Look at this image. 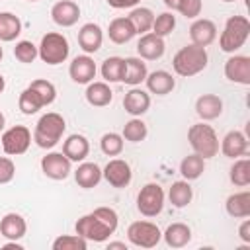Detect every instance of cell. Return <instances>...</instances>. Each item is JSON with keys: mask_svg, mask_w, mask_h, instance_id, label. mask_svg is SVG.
Instances as JSON below:
<instances>
[{"mask_svg": "<svg viewBox=\"0 0 250 250\" xmlns=\"http://www.w3.org/2000/svg\"><path fill=\"white\" fill-rule=\"evenodd\" d=\"M90 152V143L84 135H68L66 141L62 143V154L70 162H82Z\"/></svg>", "mask_w": 250, "mask_h": 250, "instance_id": "44dd1931", "label": "cell"}, {"mask_svg": "<svg viewBox=\"0 0 250 250\" xmlns=\"http://www.w3.org/2000/svg\"><path fill=\"white\" fill-rule=\"evenodd\" d=\"M2 57H4V51H2V47H0V61H2Z\"/></svg>", "mask_w": 250, "mask_h": 250, "instance_id": "f5cc1de1", "label": "cell"}, {"mask_svg": "<svg viewBox=\"0 0 250 250\" xmlns=\"http://www.w3.org/2000/svg\"><path fill=\"white\" fill-rule=\"evenodd\" d=\"M146 125H145V121H141V119H137V117H133L131 121H127L125 125H123V139L125 141H131V143H141V141H145L146 139Z\"/></svg>", "mask_w": 250, "mask_h": 250, "instance_id": "8d00e7d4", "label": "cell"}, {"mask_svg": "<svg viewBox=\"0 0 250 250\" xmlns=\"http://www.w3.org/2000/svg\"><path fill=\"white\" fill-rule=\"evenodd\" d=\"M188 141L195 154L201 158H213L219 152V139L211 125L207 123H195L188 129Z\"/></svg>", "mask_w": 250, "mask_h": 250, "instance_id": "5b68a950", "label": "cell"}, {"mask_svg": "<svg viewBox=\"0 0 250 250\" xmlns=\"http://www.w3.org/2000/svg\"><path fill=\"white\" fill-rule=\"evenodd\" d=\"M100 146H102V152L104 154L117 156L123 150V137L119 133H105L102 137V141H100Z\"/></svg>", "mask_w": 250, "mask_h": 250, "instance_id": "b9f144b4", "label": "cell"}, {"mask_svg": "<svg viewBox=\"0 0 250 250\" xmlns=\"http://www.w3.org/2000/svg\"><path fill=\"white\" fill-rule=\"evenodd\" d=\"M18 105H20L21 113H25V115H33V113H37L41 107H45V105H43V102H41V98H39V96H37L29 86L20 94Z\"/></svg>", "mask_w": 250, "mask_h": 250, "instance_id": "d590c367", "label": "cell"}, {"mask_svg": "<svg viewBox=\"0 0 250 250\" xmlns=\"http://www.w3.org/2000/svg\"><path fill=\"white\" fill-rule=\"evenodd\" d=\"M221 150L229 158H238L248 152V139L240 131H229L221 141Z\"/></svg>", "mask_w": 250, "mask_h": 250, "instance_id": "ffe728a7", "label": "cell"}, {"mask_svg": "<svg viewBox=\"0 0 250 250\" xmlns=\"http://www.w3.org/2000/svg\"><path fill=\"white\" fill-rule=\"evenodd\" d=\"M51 18L61 27H70L80 18V8L72 0H61L51 8Z\"/></svg>", "mask_w": 250, "mask_h": 250, "instance_id": "9a60e30c", "label": "cell"}, {"mask_svg": "<svg viewBox=\"0 0 250 250\" xmlns=\"http://www.w3.org/2000/svg\"><path fill=\"white\" fill-rule=\"evenodd\" d=\"M21 33V21L12 12H0V41H14Z\"/></svg>", "mask_w": 250, "mask_h": 250, "instance_id": "4dcf8cb0", "label": "cell"}, {"mask_svg": "<svg viewBox=\"0 0 250 250\" xmlns=\"http://www.w3.org/2000/svg\"><path fill=\"white\" fill-rule=\"evenodd\" d=\"M127 18H129V21L133 23L135 33H139V35L148 33L150 27H152V21H154V14H152V10H150V8H143V6L133 8L131 14H129Z\"/></svg>", "mask_w": 250, "mask_h": 250, "instance_id": "1f68e13d", "label": "cell"}, {"mask_svg": "<svg viewBox=\"0 0 250 250\" xmlns=\"http://www.w3.org/2000/svg\"><path fill=\"white\" fill-rule=\"evenodd\" d=\"M102 168L96 164V162H82L76 172H74V180L80 188L84 189H90V188H96L102 180Z\"/></svg>", "mask_w": 250, "mask_h": 250, "instance_id": "d4e9b609", "label": "cell"}, {"mask_svg": "<svg viewBox=\"0 0 250 250\" xmlns=\"http://www.w3.org/2000/svg\"><path fill=\"white\" fill-rule=\"evenodd\" d=\"M41 170L51 180H64L70 174V160L62 152H49L41 158Z\"/></svg>", "mask_w": 250, "mask_h": 250, "instance_id": "8fae6325", "label": "cell"}, {"mask_svg": "<svg viewBox=\"0 0 250 250\" xmlns=\"http://www.w3.org/2000/svg\"><path fill=\"white\" fill-rule=\"evenodd\" d=\"M16 176V164L8 156H0V184L12 182Z\"/></svg>", "mask_w": 250, "mask_h": 250, "instance_id": "7bdbcfd3", "label": "cell"}, {"mask_svg": "<svg viewBox=\"0 0 250 250\" xmlns=\"http://www.w3.org/2000/svg\"><path fill=\"white\" fill-rule=\"evenodd\" d=\"M4 248H16V250H21L23 246H21V244H18L16 240H10L8 244H4Z\"/></svg>", "mask_w": 250, "mask_h": 250, "instance_id": "681fc988", "label": "cell"}, {"mask_svg": "<svg viewBox=\"0 0 250 250\" xmlns=\"http://www.w3.org/2000/svg\"><path fill=\"white\" fill-rule=\"evenodd\" d=\"M107 35L113 43L117 45H123L127 41H131L137 33H135V27L133 23L129 21V18H115L109 21V27H107Z\"/></svg>", "mask_w": 250, "mask_h": 250, "instance_id": "484cf974", "label": "cell"}, {"mask_svg": "<svg viewBox=\"0 0 250 250\" xmlns=\"http://www.w3.org/2000/svg\"><path fill=\"white\" fill-rule=\"evenodd\" d=\"M123 62H125V68H123L121 82L129 84V86H139L141 82H145L148 70H146V62H143V59L127 57V59H123Z\"/></svg>", "mask_w": 250, "mask_h": 250, "instance_id": "603a6c76", "label": "cell"}, {"mask_svg": "<svg viewBox=\"0 0 250 250\" xmlns=\"http://www.w3.org/2000/svg\"><path fill=\"white\" fill-rule=\"evenodd\" d=\"M27 223L20 213H6L0 221V234L8 240H20L25 236Z\"/></svg>", "mask_w": 250, "mask_h": 250, "instance_id": "d6986e66", "label": "cell"}, {"mask_svg": "<svg viewBox=\"0 0 250 250\" xmlns=\"http://www.w3.org/2000/svg\"><path fill=\"white\" fill-rule=\"evenodd\" d=\"M195 113L203 119V121H211L217 119L223 113V100L217 94H203L197 98L195 102Z\"/></svg>", "mask_w": 250, "mask_h": 250, "instance_id": "7402d4cb", "label": "cell"}, {"mask_svg": "<svg viewBox=\"0 0 250 250\" xmlns=\"http://www.w3.org/2000/svg\"><path fill=\"white\" fill-rule=\"evenodd\" d=\"M123 107H125V111H127L129 115L139 117V115H143V113L148 111V107H150V96H148L145 90L133 86V88L125 94V98H123Z\"/></svg>", "mask_w": 250, "mask_h": 250, "instance_id": "ac0fdd59", "label": "cell"}, {"mask_svg": "<svg viewBox=\"0 0 250 250\" xmlns=\"http://www.w3.org/2000/svg\"><path fill=\"white\" fill-rule=\"evenodd\" d=\"M223 2H234V0H223Z\"/></svg>", "mask_w": 250, "mask_h": 250, "instance_id": "db71d44e", "label": "cell"}, {"mask_svg": "<svg viewBox=\"0 0 250 250\" xmlns=\"http://www.w3.org/2000/svg\"><path fill=\"white\" fill-rule=\"evenodd\" d=\"M166 51V45H164V37H158L156 33L148 31V33H143L139 43H137V53L141 59H146V61H156L164 55Z\"/></svg>", "mask_w": 250, "mask_h": 250, "instance_id": "5bb4252c", "label": "cell"}, {"mask_svg": "<svg viewBox=\"0 0 250 250\" xmlns=\"http://www.w3.org/2000/svg\"><path fill=\"white\" fill-rule=\"evenodd\" d=\"M4 125H6V117H4V113L0 111V131L4 129Z\"/></svg>", "mask_w": 250, "mask_h": 250, "instance_id": "f907efd6", "label": "cell"}, {"mask_svg": "<svg viewBox=\"0 0 250 250\" xmlns=\"http://www.w3.org/2000/svg\"><path fill=\"white\" fill-rule=\"evenodd\" d=\"M31 145V131L25 125H14L2 133V148L10 156L23 154Z\"/></svg>", "mask_w": 250, "mask_h": 250, "instance_id": "9c48e42d", "label": "cell"}, {"mask_svg": "<svg viewBox=\"0 0 250 250\" xmlns=\"http://www.w3.org/2000/svg\"><path fill=\"white\" fill-rule=\"evenodd\" d=\"M64 129H66L64 117L57 111H49L39 117L35 131H33V141L41 148H53L61 141Z\"/></svg>", "mask_w": 250, "mask_h": 250, "instance_id": "3957f363", "label": "cell"}, {"mask_svg": "<svg viewBox=\"0 0 250 250\" xmlns=\"http://www.w3.org/2000/svg\"><path fill=\"white\" fill-rule=\"evenodd\" d=\"M162 238L170 248H182L191 240V229L186 223H172L162 232Z\"/></svg>", "mask_w": 250, "mask_h": 250, "instance_id": "4316f807", "label": "cell"}, {"mask_svg": "<svg viewBox=\"0 0 250 250\" xmlns=\"http://www.w3.org/2000/svg\"><path fill=\"white\" fill-rule=\"evenodd\" d=\"M14 57H16L20 62L29 64V62H33V61L39 57V51H37V47H35L31 41L23 39V41H18V43H16V47H14Z\"/></svg>", "mask_w": 250, "mask_h": 250, "instance_id": "60d3db41", "label": "cell"}, {"mask_svg": "<svg viewBox=\"0 0 250 250\" xmlns=\"http://www.w3.org/2000/svg\"><path fill=\"white\" fill-rule=\"evenodd\" d=\"M182 2H184V0H164V6L170 8V10H180Z\"/></svg>", "mask_w": 250, "mask_h": 250, "instance_id": "7dc6e473", "label": "cell"}, {"mask_svg": "<svg viewBox=\"0 0 250 250\" xmlns=\"http://www.w3.org/2000/svg\"><path fill=\"white\" fill-rule=\"evenodd\" d=\"M117 223H119V217L111 207H98L92 213L82 215L76 221L74 230L86 240L105 242L117 230Z\"/></svg>", "mask_w": 250, "mask_h": 250, "instance_id": "6da1fadb", "label": "cell"}, {"mask_svg": "<svg viewBox=\"0 0 250 250\" xmlns=\"http://www.w3.org/2000/svg\"><path fill=\"white\" fill-rule=\"evenodd\" d=\"M227 213L234 219L250 217V191H238L227 197Z\"/></svg>", "mask_w": 250, "mask_h": 250, "instance_id": "f1b7e54d", "label": "cell"}, {"mask_svg": "<svg viewBox=\"0 0 250 250\" xmlns=\"http://www.w3.org/2000/svg\"><path fill=\"white\" fill-rule=\"evenodd\" d=\"M141 0H107V4L111 6V8H117V10H121V8H133V6H137Z\"/></svg>", "mask_w": 250, "mask_h": 250, "instance_id": "bcb514c9", "label": "cell"}, {"mask_svg": "<svg viewBox=\"0 0 250 250\" xmlns=\"http://www.w3.org/2000/svg\"><path fill=\"white\" fill-rule=\"evenodd\" d=\"M238 238H240L242 242L250 244V219H248V217H244L242 225L238 227Z\"/></svg>", "mask_w": 250, "mask_h": 250, "instance_id": "f6af8a7d", "label": "cell"}, {"mask_svg": "<svg viewBox=\"0 0 250 250\" xmlns=\"http://www.w3.org/2000/svg\"><path fill=\"white\" fill-rule=\"evenodd\" d=\"M68 74L76 84H90L96 78V62L90 55H78L68 66Z\"/></svg>", "mask_w": 250, "mask_h": 250, "instance_id": "4fadbf2b", "label": "cell"}, {"mask_svg": "<svg viewBox=\"0 0 250 250\" xmlns=\"http://www.w3.org/2000/svg\"><path fill=\"white\" fill-rule=\"evenodd\" d=\"M102 41H104V31H102V27L98 23L90 21V23H84L80 27V31H78V45L82 47V51L86 55L100 51Z\"/></svg>", "mask_w": 250, "mask_h": 250, "instance_id": "2e32d148", "label": "cell"}, {"mask_svg": "<svg viewBox=\"0 0 250 250\" xmlns=\"http://www.w3.org/2000/svg\"><path fill=\"white\" fill-rule=\"evenodd\" d=\"M207 61H209V57H207V51H205V47H199V45H186V47H182L176 55H174V59H172V68H174V72L176 74H180V76H195V74H199L205 66H207Z\"/></svg>", "mask_w": 250, "mask_h": 250, "instance_id": "7a4b0ae2", "label": "cell"}, {"mask_svg": "<svg viewBox=\"0 0 250 250\" xmlns=\"http://www.w3.org/2000/svg\"><path fill=\"white\" fill-rule=\"evenodd\" d=\"M4 86H6V82H4V76L0 74V94L4 92Z\"/></svg>", "mask_w": 250, "mask_h": 250, "instance_id": "816d5d0a", "label": "cell"}, {"mask_svg": "<svg viewBox=\"0 0 250 250\" xmlns=\"http://www.w3.org/2000/svg\"><path fill=\"white\" fill-rule=\"evenodd\" d=\"M113 248H117V250H127V244H125V242H109V244H107V250H113Z\"/></svg>", "mask_w": 250, "mask_h": 250, "instance_id": "c3c4849f", "label": "cell"}, {"mask_svg": "<svg viewBox=\"0 0 250 250\" xmlns=\"http://www.w3.org/2000/svg\"><path fill=\"white\" fill-rule=\"evenodd\" d=\"M29 2H37V0H29Z\"/></svg>", "mask_w": 250, "mask_h": 250, "instance_id": "11a10c76", "label": "cell"}, {"mask_svg": "<svg viewBox=\"0 0 250 250\" xmlns=\"http://www.w3.org/2000/svg\"><path fill=\"white\" fill-rule=\"evenodd\" d=\"M174 27H176V16L172 14V12H162V14H158L156 18H154V21H152V33H156L158 37H166V35H170L172 31H174Z\"/></svg>", "mask_w": 250, "mask_h": 250, "instance_id": "f35d334b", "label": "cell"}, {"mask_svg": "<svg viewBox=\"0 0 250 250\" xmlns=\"http://www.w3.org/2000/svg\"><path fill=\"white\" fill-rule=\"evenodd\" d=\"M189 37H191V43L193 45H199V47H207L215 41L217 37V25L211 21V20H195L189 27Z\"/></svg>", "mask_w": 250, "mask_h": 250, "instance_id": "e0dca14e", "label": "cell"}, {"mask_svg": "<svg viewBox=\"0 0 250 250\" xmlns=\"http://www.w3.org/2000/svg\"><path fill=\"white\" fill-rule=\"evenodd\" d=\"M88 240L80 234H62L53 240V250H86Z\"/></svg>", "mask_w": 250, "mask_h": 250, "instance_id": "74e56055", "label": "cell"}, {"mask_svg": "<svg viewBox=\"0 0 250 250\" xmlns=\"http://www.w3.org/2000/svg\"><path fill=\"white\" fill-rule=\"evenodd\" d=\"M145 82H146L148 92H152V94H156V96H166V94H170V92L174 90V86H176V80H174L172 74L166 72V70H154V72L146 74Z\"/></svg>", "mask_w": 250, "mask_h": 250, "instance_id": "cb8c5ba5", "label": "cell"}, {"mask_svg": "<svg viewBox=\"0 0 250 250\" xmlns=\"http://www.w3.org/2000/svg\"><path fill=\"white\" fill-rule=\"evenodd\" d=\"M225 76L230 82L248 86L250 84V57L234 55L225 62Z\"/></svg>", "mask_w": 250, "mask_h": 250, "instance_id": "7c38bea8", "label": "cell"}, {"mask_svg": "<svg viewBox=\"0 0 250 250\" xmlns=\"http://www.w3.org/2000/svg\"><path fill=\"white\" fill-rule=\"evenodd\" d=\"M191 197H193V191H191V186L188 184V180L174 182V184L170 186V189H168V199H170V203H172L174 207H178V209L189 205Z\"/></svg>", "mask_w": 250, "mask_h": 250, "instance_id": "f546056e", "label": "cell"}, {"mask_svg": "<svg viewBox=\"0 0 250 250\" xmlns=\"http://www.w3.org/2000/svg\"><path fill=\"white\" fill-rule=\"evenodd\" d=\"M125 62L121 57H109L102 62V76L105 82H121Z\"/></svg>", "mask_w": 250, "mask_h": 250, "instance_id": "e575fe53", "label": "cell"}, {"mask_svg": "<svg viewBox=\"0 0 250 250\" xmlns=\"http://www.w3.org/2000/svg\"><path fill=\"white\" fill-rule=\"evenodd\" d=\"M113 100V92L107 82H90L86 88V102L94 107H104Z\"/></svg>", "mask_w": 250, "mask_h": 250, "instance_id": "83f0119b", "label": "cell"}, {"mask_svg": "<svg viewBox=\"0 0 250 250\" xmlns=\"http://www.w3.org/2000/svg\"><path fill=\"white\" fill-rule=\"evenodd\" d=\"M102 176L107 180L109 186L113 188H127L131 184V178H133V172H131V166L127 160L123 158H113L105 164V168L102 170Z\"/></svg>", "mask_w": 250, "mask_h": 250, "instance_id": "30bf717a", "label": "cell"}, {"mask_svg": "<svg viewBox=\"0 0 250 250\" xmlns=\"http://www.w3.org/2000/svg\"><path fill=\"white\" fill-rule=\"evenodd\" d=\"M250 35V21L246 16H230L225 23V29L219 37V47L225 53L238 51Z\"/></svg>", "mask_w": 250, "mask_h": 250, "instance_id": "277c9868", "label": "cell"}, {"mask_svg": "<svg viewBox=\"0 0 250 250\" xmlns=\"http://www.w3.org/2000/svg\"><path fill=\"white\" fill-rule=\"evenodd\" d=\"M164 207V189L158 184H146L137 195V209L145 217H156Z\"/></svg>", "mask_w": 250, "mask_h": 250, "instance_id": "ba28073f", "label": "cell"}, {"mask_svg": "<svg viewBox=\"0 0 250 250\" xmlns=\"http://www.w3.org/2000/svg\"><path fill=\"white\" fill-rule=\"evenodd\" d=\"M29 88H31V90L41 98L43 105L53 104V102H55V98H57V88H55V84H53V82H49V80L37 78V80H33V82L29 84Z\"/></svg>", "mask_w": 250, "mask_h": 250, "instance_id": "ab89813d", "label": "cell"}, {"mask_svg": "<svg viewBox=\"0 0 250 250\" xmlns=\"http://www.w3.org/2000/svg\"><path fill=\"white\" fill-rule=\"evenodd\" d=\"M229 178L234 186L238 188H246L250 184V160L248 158H238L234 160V164L230 166Z\"/></svg>", "mask_w": 250, "mask_h": 250, "instance_id": "836d02e7", "label": "cell"}, {"mask_svg": "<svg viewBox=\"0 0 250 250\" xmlns=\"http://www.w3.org/2000/svg\"><path fill=\"white\" fill-rule=\"evenodd\" d=\"M39 51V59L47 64H61L68 59L70 47H68V39L59 33V31H49L41 37V43L37 47Z\"/></svg>", "mask_w": 250, "mask_h": 250, "instance_id": "8992f818", "label": "cell"}, {"mask_svg": "<svg viewBox=\"0 0 250 250\" xmlns=\"http://www.w3.org/2000/svg\"><path fill=\"white\" fill-rule=\"evenodd\" d=\"M178 12L182 16H186V18L193 20V18H197L201 14V0H184Z\"/></svg>", "mask_w": 250, "mask_h": 250, "instance_id": "ee69618b", "label": "cell"}, {"mask_svg": "<svg viewBox=\"0 0 250 250\" xmlns=\"http://www.w3.org/2000/svg\"><path fill=\"white\" fill-rule=\"evenodd\" d=\"M127 238H129V242L133 246H139V248H154L160 242L162 232L150 221H135L127 229Z\"/></svg>", "mask_w": 250, "mask_h": 250, "instance_id": "52a82bcc", "label": "cell"}, {"mask_svg": "<svg viewBox=\"0 0 250 250\" xmlns=\"http://www.w3.org/2000/svg\"><path fill=\"white\" fill-rule=\"evenodd\" d=\"M205 170V158H201L199 154H189L180 162V174L184 176V180H197Z\"/></svg>", "mask_w": 250, "mask_h": 250, "instance_id": "d6a6232c", "label": "cell"}]
</instances>
